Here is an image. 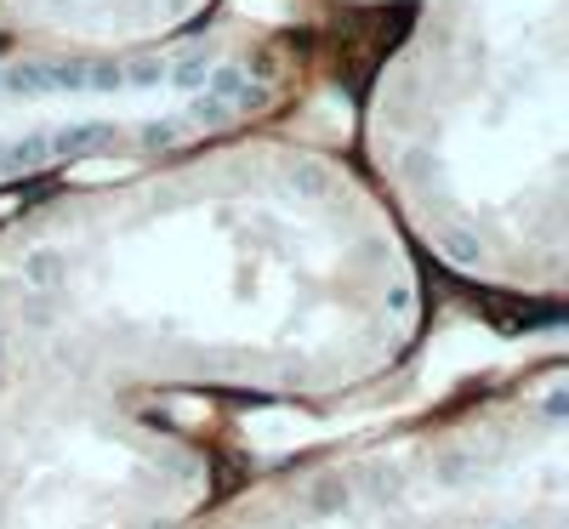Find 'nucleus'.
Instances as JSON below:
<instances>
[{"label": "nucleus", "instance_id": "f257e3e1", "mask_svg": "<svg viewBox=\"0 0 569 529\" xmlns=\"http://www.w3.org/2000/svg\"><path fill=\"white\" fill-rule=\"evenodd\" d=\"M496 353L501 348H496V336L485 325H456V330H445L439 342H433L427 370H433V376H456V370H472V365H490Z\"/></svg>", "mask_w": 569, "mask_h": 529}, {"label": "nucleus", "instance_id": "f03ea898", "mask_svg": "<svg viewBox=\"0 0 569 529\" xmlns=\"http://www.w3.org/2000/svg\"><path fill=\"white\" fill-rule=\"evenodd\" d=\"M251 439L257 445H291V439H308V427H302V416H257Z\"/></svg>", "mask_w": 569, "mask_h": 529}, {"label": "nucleus", "instance_id": "7ed1b4c3", "mask_svg": "<svg viewBox=\"0 0 569 529\" xmlns=\"http://www.w3.org/2000/svg\"><path fill=\"white\" fill-rule=\"evenodd\" d=\"M120 177H131L126 160H86V166L69 171V182H120Z\"/></svg>", "mask_w": 569, "mask_h": 529}, {"label": "nucleus", "instance_id": "20e7f679", "mask_svg": "<svg viewBox=\"0 0 569 529\" xmlns=\"http://www.w3.org/2000/svg\"><path fill=\"white\" fill-rule=\"evenodd\" d=\"M246 18H268V23H279V18H291V0H233Z\"/></svg>", "mask_w": 569, "mask_h": 529}]
</instances>
